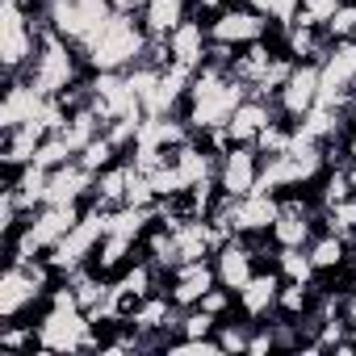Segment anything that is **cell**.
Segmentation results:
<instances>
[{
  "label": "cell",
  "instance_id": "1",
  "mask_svg": "<svg viewBox=\"0 0 356 356\" xmlns=\"http://www.w3.org/2000/svg\"><path fill=\"white\" fill-rule=\"evenodd\" d=\"M248 97H252V88H248L243 80H235L231 67L206 63V67H197V76H193V88H189V101H185L181 118L189 122L193 134H206V130L227 126L231 113H235Z\"/></svg>",
  "mask_w": 356,
  "mask_h": 356
},
{
  "label": "cell",
  "instance_id": "2",
  "mask_svg": "<svg viewBox=\"0 0 356 356\" xmlns=\"http://www.w3.org/2000/svg\"><path fill=\"white\" fill-rule=\"evenodd\" d=\"M147 47H151V34L138 13H109L80 55L88 72H130L134 63H143Z\"/></svg>",
  "mask_w": 356,
  "mask_h": 356
},
{
  "label": "cell",
  "instance_id": "3",
  "mask_svg": "<svg viewBox=\"0 0 356 356\" xmlns=\"http://www.w3.org/2000/svg\"><path fill=\"white\" fill-rule=\"evenodd\" d=\"M34 327H38V352L42 356L101 352V339H105V327H97L84 306H55V302H47L34 314Z\"/></svg>",
  "mask_w": 356,
  "mask_h": 356
},
{
  "label": "cell",
  "instance_id": "4",
  "mask_svg": "<svg viewBox=\"0 0 356 356\" xmlns=\"http://www.w3.org/2000/svg\"><path fill=\"white\" fill-rule=\"evenodd\" d=\"M88 76V63L80 55L76 42H67L63 34H55L51 26H42V38H38V55L26 72V80L42 92V97H59L67 92L72 84H80Z\"/></svg>",
  "mask_w": 356,
  "mask_h": 356
},
{
  "label": "cell",
  "instance_id": "5",
  "mask_svg": "<svg viewBox=\"0 0 356 356\" xmlns=\"http://www.w3.org/2000/svg\"><path fill=\"white\" fill-rule=\"evenodd\" d=\"M105 231H109V210H101V206H84V214H80V222L47 252V260H51V268L59 273V277H72L76 268H84V264H92V256H97V248H101V239H105Z\"/></svg>",
  "mask_w": 356,
  "mask_h": 356
},
{
  "label": "cell",
  "instance_id": "6",
  "mask_svg": "<svg viewBox=\"0 0 356 356\" xmlns=\"http://www.w3.org/2000/svg\"><path fill=\"white\" fill-rule=\"evenodd\" d=\"M210 22V38L214 42H231V47H248V42H260V38H273L277 34V22L260 9H252L248 0H231L222 5Z\"/></svg>",
  "mask_w": 356,
  "mask_h": 356
},
{
  "label": "cell",
  "instance_id": "7",
  "mask_svg": "<svg viewBox=\"0 0 356 356\" xmlns=\"http://www.w3.org/2000/svg\"><path fill=\"white\" fill-rule=\"evenodd\" d=\"M318 72H323V97L318 101L356 109V38L331 42V51L318 63Z\"/></svg>",
  "mask_w": 356,
  "mask_h": 356
},
{
  "label": "cell",
  "instance_id": "8",
  "mask_svg": "<svg viewBox=\"0 0 356 356\" xmlns=\"http://www.w3.org/2000/svg\"><path fill=\"white\" fill-rule=\"evenodd\" d=\"M214 285H218L214 260H181L176 268H168V273H163V293H168L176 306H181V310L197 306Z\"/></svg>",
  "mask_w": 356,
  "mask_h": 356
},
{
  "label": "cell",
  "instance_id": "9",
  "mask_svg": "<svg viewBox=\"0 0 356 356\" xmlns=\"http://www.w3.org/2000/svg\"><path fill=\"white\" fill-rule=\"evenodd\" d=\"M318 97H323V72H318V63H298L273 101H277V113H281V118L302 122V118L318 105Z\"/></svg>",
  "mask_w": 356,
  "mask_h": 356
},
{
  "label": "cell",
  "instance_id": "10",
  "mask_svg": "<svg viewBox=\"0 0 356 356\" xmlns=\"http://www.w3.org/2000/svg\"><path fill=\"white\" fill-rule=\"evenodd\" d=\"M260 168H264V155L256 151V143H235L227 155H218V185H222V193H231V197L256 193Z\"/></svg>",
  "mask_w": 356,
  "mask_h": 356
},
{
  "label": "cell",
  "instance_id": "11",
  "mask_svg": "<svg viewBox=\"0 0 356 356\" xmlns=\"http://www.w3.org/2000/svg\"><path fill=\"white\" fill-rule=\"evenodd\" d=\"M214 273H218V285H227V289H243L248 281H252V273L260 268V256H256V239H248V235H231L214 256Z\"/></svg>",
  "mask_w": 356,
  "mask_h": 356
},
{
  "label": "cell",
  "instance_id": "12",
  "mask_svg": "<svg viewBox=\"0 0 356 356\" xmlns=\"http://www.w3.org/2000/svg\"><path fill=\"white\" fill-rule=\"evenodd\" d=\"M281 285H285V277H281L273 264L256 268L252 281L235 293V310H239L243 318H252V323L273 318V314H277V293H281Z\"/></svg>",
  "mask_w": 356,
  "mask_h": 356
},
{
  "label": "cell",
  "instance_id": "13",
  "mask_svg": "<svg viewBox=\"0 0 356 356\" xmlns=\"http://www.w3.org/2000/svg\"><path fill=\"white\" fill-rule=\"evenodd\" d=\"M206 51H210V22H206L202 13L185 17L181 26L168 34V55H172V63H185V67L197 72V67H206Z\"/></svg>",
  "mask_w": 356,
  "mask_h": 356
},
{
  "label": "cell",
  "instance_id": "14",
  "mask_svg": "<svg viewBox=\"0 0 356 356\" xmlns=\"http://www.w3.org/2000/svg\"><path fill=\"white\" fill-rule=\"evenodd\" d=\"M42 92L26 80V76H9L5 80V101H0V130H17L26 122H38L42 113Z\"/></svg>",
  "mask_w": 356,
  "mask_h": 356
},
{
  "label": "cell",
  "instance_id": "15",
  "mask_svg": "<svg viewBox=\"0 0 356 356\" xmlns=\"http://www.w3.org/2000/svg\"><path fill=\"white\" fill-rule=\"evenodd\" d=\"M42 138H47L42 122H26L17 130H0V168H5V176L17 172V168H26V163H34Z\"/></svg>",
  "mask_w": 356,
  "mask_h": 356
},
{
  "label": "cell",
  "instance_id": "16",
  "mask_svg": "<svg viewBox=\"0 0 356 356\" xmlns=\"http://www.w3.org/2000/svg\"><path fill=\"white\" fill-rule=\"evenodd\" d=\"M273 118H281V113H277V101H268V97H256V92H252V97L231 113L227 134H231V143H256V134H260Z\"/></svg>",
  "mask_w": 356,
  "mask_h": 356
},
{
  "label": "cell",
  "instance_id": "17",
  "mask_svg": "<svg viewBox=\"0 0 356 356\" xmlns=\"http://www.w3.org/2000/svg\"><path fill=\"white\" fill-rule=\"evenodd\" d=\"M306 252H310V260H314L318 277L348 281V256H352V248H348L335 231H318V235L306 243ZM348 285H352V281H348Z\"/></svg>",
  "mask_w": 356,
  "mask_h": 356
},
{
  "label": "cell",
  "instance_id": "18",
  "mask_svg": "<svg viewBox=\"0 0 356 356\" xmlns=\"http://www.w3.org/2000/svg\"><path fill=\"white\" fill-rule=\"evenodd\" d=\"M277 51H281V42H277V38H260V42L239 47V55H235V63H231V76H235V80H243V84L256 92V84H260V80H264V72L273 67Z\"/></svg>",
  "mask_w": 356,
  "mask_h": 356
},
{
  "label": "cell",
  "instance_id": "19",
  "mask_svg": "<svg viewBox=\"0 0 356 356\" xmlns=\"http://www.w3.org/2000/svg\"><path fill=\"white\" fill-rule=\"evenodd\" d=\"M5 185L13 189V197L22 202V210H26V214H34L38 206H47L51 168H42V163H26V168H17V172H9V176H5Z\"/></svg>",
  "mask_w": 356,
  "mask_h": 356
},
{
  "label": "cell",
  "instance_id": "20",
  "mask_svg": "<svg viewBox=\"0 0 356 356\" xmlns=\"http://www.w3.org/2000/svg\"><path fill=\"white\" fill-rule=\"evenodd\" d=\"M130 176H134V163H130L126 155L113 159L109 168H101V172H97V189H92V206H101V210H118V206H126Z\"/></svg>",
  "mask_w": 356,
  "mask_h": 356
},
{
  "label": "cell",
  "instance_id": "21",
  "mask_svg": "<svg viewBox=\"0 0 356 356\" xmlns=\"http://www.w3.org/2000/svg\"><path fill=\"white\" fill-rule=\"evenodd\" d=\"M143 256V243L138 239H130V235H118V231H105V239H101V248H97V256H92V268L101 273V277H118L130 260H138Z\"/></svg>",
  "mask_w": 356,
  "mask_h": 356
},
{
  "label": "cell",
  "instance_id": "22",
  "mask_svg": "<svg viewBox=\"0 0 356 356\" xmlns=\"http://www.w3.org/2000/svg\"><path fill=\"white\" fill-rule=\"evenodd\" d=\"M318 281H323V277H318ZM318 281H314V285L285 281L281 293H277V314H281V318H302V314H310L314 302H318Z\"/></svg>",
  "mask_w": 356,
  "mask_h": 356
},
{
  "label": "cell",
  "instance_id": "23",
  "mask_svg": "<svg viewBox=\"0 0 356 356\" xmlns=\"http://www.w3.org/2000/svg\"><path fill=\"white\" fill-rule=\"evenodd\" d=\"M273 268H277L285 281H302V285H314V281H318V268H314V260H310L306 248H277Z\"/></svg>",
  "mask_w": 356,
  "mask_h": 356
},
{
  "label": "cell",
  "instance_id": "24",
  "mask_svg": "<svg viewBox=\"0 0 356 356\" xmlns=\"http://www.w3.org/2000/svg\"><path fill=\"white\" fill-rule=\"evenodd\" d=\"M293 134H298V126L289 122V118H273L260 134H256V151L268 159V155H285L289 147H293Z\"/></svg>",
  "mask_w": 356,
  "mask_h": 356
},
{
  "label": "cell",
  "instance_id": "25",
  "mask_svg": "<svg viewBox=\"0 0 356 356\" xmlns=\"http://www.w3.org/2000/svg\"><path fill=\"white\" fill-rule=\"evenodd\" d=\"M356 189H352V181H348V168H327L323 176H318V185H314V202L327 210V206H335V202H343V197H352Z\"/></svg>",
  "mask_w": 356,
  "mask_h": 356
},
{
  "label": "cell",
  "instance_id": "26",
  "mask_svg": "<svg viewBox=\"0 0 356 356\" xmlns=\"http://www.w3.org/2000/svg\"><path fill=\"white\" fill-rule=\"evenodd\" d=\"M163 352H168V356H227V352H222V343H218V335H206V339L172 335V339L163 343Z\"/></svg>",
  "mask_w": 356,
  "mask_h": 356
},
{
  "label": "cell",
  "instance_id": "27",
  "mask_svg": "<svg viewBox=\"0 0 356 356\" xmlns=\"http://www.w3.org/2000/svg\"><path fill=\"white\" fill-rule=\"evenodd\" d=\"M218 314H210V310H202V306H189V310H181V327H176V335H189V339H206V335H214L218 331Z\"/></svg>",
  "mask_w": 356,
  "mask_h": 356
},
{
  "label": "cell",
  "instance_id": "28",
  "mask_svg": "<svg viewBox=\"0 0 356 356\" xmlns=\"http://www.w3.org/2000/svg\"><path fill=\"white\" fill-rule=\"evenodd\" d=\"M76 159H80L88 172H101V168H109L113 159H122V151L113 147V138H109V134H97V138H92V143H88Z\"/></svg>",
  "mask_w": 356,
  "mask_h": 356
},
{
  "label": "cell",
  "instance_id": "29",
  "mask_svg": "<svg viewBox=\"0 0 356 356\" xmlns=\"http://www.w3.org/2000/svg\"><path fill=\"white\" fill-rule=\"evenodd\" d=\"M72 159H76V151H72V143L63 134H47L38 143V155H34V163H42V168H63Z\"/></svg>",
  "mask_w": 356,
  "mask_h": 356
},
{
  "label": "cell",
  "instance_id": "30",
  "mask_svg": "<svg viewBox=\"0 0 356 356\" xmlns=\"http://www.w3.org/2000/svg\"><path fill=\"white\" fill-rule=\"evenodd\" d=\"M335 42H343V38H356V0H343V5L335 9V17L323 26Z\"/></svg>",
  "mask_w": 356,
  "mask_h": 356
},
{
  "label": "cell",
  "instance_id": "31",
  "mask_svg": "<svg viewBox=\"0 0 356 356\" xmlns=\"http://www.w3.org/2000/svg\"><path fill=\"white\" fill-rule=\"evenodd\" d=\"M343 5V0H302V9L293 22H310V26H327L335 17V9Z\"/></svg>",
  "mask_w": 356,
  "mask_h": 356
},
{
  "label": "cell",
  "instance_id": "32",
  "mask_svg": "<svg viewBox=\"0 0 356 356\" xmlns=\"http://www.w3.org/2000/svg\"><path fill=\"white\" fill-rule=\"evenodd\" d=\"M268 352H277V327H273V318L256 323L252 339H248V356H268Z\"/></svg>",
  "mask_w": 356,
  "mask_h": 356
},
{
  "label": "cell",
  "instance_id": "33",
  "mask_svg": "<svg viewBox=\"0 0 356 356\" xmlns=\"http://www.w3.org/2000/svg\"><path fill=\"white\" fill-rule=\"evenodd\" d=\"M222 5H231V0H197V13H202V17H214Z\"/></svg>",
  "mask_w": 356,
  "mask_h": 356
},
{
  "label": "cell",
  "instance_id": "34",
  "mask_svg": "<svg viewBox=\"0 0 356 356\" xmlns=\"http://www.w3.org/2000/svg\"><path fill=\"white\" fill-rule=\"evenodd\" d=\"M348 281L356 285V248H352V256H348Z\"/></svg>",
  "mask_w": 356,
  "mask_h": 356
},
{
  "label": "cell",
  "instance_id": "35",
  "mask_svg": "<svg viewBox=\"0 0 356 356\" xmlns=\"http://www.w3.org/2000/svg\"><path fill=\"white\" fill-rule=\"evenodd\" d=\"M348 335H352V343H356V323H352V331H348Z\"/></svg>",
  "mask_w": 356,
  "mask_h": 356
},
{
  "label": "cell",
  "instance_id": "36",
  "mask_svg": "<svg viewBox=\"0 0 356 356\" xmlns=\"http://www.w3.org/2000/svg\"><path fill=\"white\" fill-rule=\"evenodd\" d=\"M134 5H138V9H143V0H134Z\"/></svg>",
  "mask_w": 356,
  "mask_h": 356
}]
</instances>
